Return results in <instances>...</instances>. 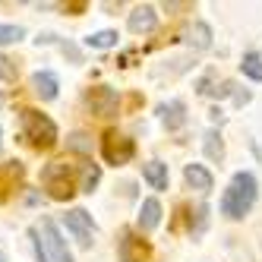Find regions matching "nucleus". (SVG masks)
<instances>
[{
  "label": "nucleus",
  "mask_w": 262,
  "mask_h": 262,
  "mask_svg": "<svg viewBox=\"0 0 262 262\" xmlns=\"http://www.w3.org/2000/svg\"><path fill=\"white\" fill-rule=\"evenodd\" d=\"M79 180H82V164L73 167L67 161H54V164H48L45 171H41V183H45L48 196L57 199V202H67V199L76 196Z\"/></svg>",
  "instance_id": "nucleus-1"
},
{
  "label": "nucleus",
  "mask_w": 262,
  "mask_h": 262,
  "mask_svg": "<svg viewBox=\"0 0 262 262\" xmlns=\"http://www.w3.org/2000/svg\"><path fill=\"white\" fill-rule=\"evenodd\" d=\"M253 202H256V177L250 171H237L231 186L221 196V212L237 221V218H243L253 209Z\"/></svg>",
  "instance_id": "nucleus-2"
},
{
  "label": "nucleus",
  "mask_w": 262,
  "mask_h": 262,
  "mask_svg": "<svg viewBox=\"0 0 262 262\" xmlns=\"http://www.w3.org/2000/svg\"><path fill=\"white\" fill-rule=\"evenodd\" d=\"M19 123H23L26 142L35 148V152H48V148L57 145V126H54V120L45 117L41 111L23 107V111H19Z\"/></svg>",
  "instance_id": "nucleus-3"
},
{
  "label": "nucleus",
  "mask_w": 262,
  "mask_h": 262,
  "mask_svg": "<svg viewBox=\"0 0 262 262\" xmlns=\"http://www.w3.org/2000/svg\"><path fill=\"white\" fill-rule=\"evenodd\" d=\"M32 240L45 250V256H48L51 262H73L67 243H63V237H60V231H57V224H54L51 218H41L38 224H35V228H32Z\"/></svg>",
  "instance_id": "nucleus-4"
},
{
  "label": "nucleus",
  "mask_w": 262,
  "mask_h": 262,
  "mask_svg": "<svg viewBox=\"0 0 262 262\" xmlns=\"http://www.w3.org/2000/svg\"><path fill=\"white\" fill-rule=\"evenodd\" d=\"M133 152H136V142L129 139V136H120V133H104V139H101V155H104V161L107 164H126L129 158H133Z\"/></svg>",
  "instance_id": "nucleus-5"
},
{
  "label": "nucleus",
  "mask_w": 262,
  "mask_h": 262,
  "mask_svg": "<svg viewBox=\"0 0 262 262\" xmlns=\"http://www.w3.org/2000/svg\"><path fill=\"white\" fill-rule=\"evenodd\" d=\"M117 256H120V262H148V256H152V247H148V240H142L139 234L123 231V234H120Z\"/></svg>",
  "instance_id": "nucleus-6"
},
{
  "label": "nucleus",
  "mask_w": 262,
  "mask_h": 262,
  "mask_svg": "<svg viewBox=\"0 0 262 262\" xmlns=\"http://www.w3.org/2000/svg\"><path fill=\"white\" fill-rule=\"evenodd\" d=\"M63 224H67V231L76 237L79 247H92V234H95V224H92V215L85 209H73L63 215Z\"/></svg>",
  "instance_id": "nucleus-7"
},
{
  "label": "nucleus",
  "mask_w": 262,
  "mask_h": 262,
  "mask_svg": "<svg viewBox=\"0 0 262 262\" xmlns=\"http://www.w3.org/2000/svg\"><path fill=\"white\" fill-rule=\"evenodd\" d=\"M85 101H89V107H92V114H95V117H114L117 114V92L107 89V85L89 89Z\"/></svg>",
  "instance_id": "nucleus-8"
},
{
  "label": "nucleus",
  "mask_w": 262,
  "mask_h": 262,
  "mask_svg": "<svg viewBox=\"0 0 262 262\" xmlns=\"http://www.w3.org/2000/svg\"><path fill=\"white\" fill-rule=\"evenodd\" d=\"M19 180H23V164H19V161L0 164V202L10 199V193L19 186Z\"/></svg>",
  "instance_id": "nucleus-9"
},
{
  "label": "nucleus",
  "mask_w": 262,
  "mask_h": 262,
  "mask_svg": "<svg viewBox=\"0 0 262 262\" xmlns=\"http://www.w3.org/2000/svg\"><path fill=\"white\" fill-rule=\"evenodd\" d=\"M129 32L133 35H148V32H155V26H158V16H155V10L152 7H136L133 13H129Z\"/></svg>",
  "instance_id": "nucleus-10"
},
{
  "label": "nucleus",
  "mask_w": 262,
  "mask_h": 262,
  "mask_svg": "<svg viewBox=\"0 0 262 262\" xmlns=\"http://www.w3.org/2000/svg\"><path fill=\"white\" fill-rule=\"evenodd\" d=\"M32 92L41 101L57 98V76H54V73H35V76H32Z\"/></svg>",
  "instance_id": "nucleus-11"
},
{
  "label": "nucleus",
  "mask_w": 262,
  "mask_h": 262,
  "mask_svg": "<svg viewBox=\"0 0 262 262\" xmlns=\"http://www.w3.org/2000/svg\"><path fill=\"white\" fill-rule=\"evenodd\" d=\"M183 177H186V183L193 186V190H199V193H209L212 190V174L205 171L202 164H186V171H183Z\"/></svg>",
  "instance_id": "nucleus-12"
},
{
  "label": "nucleus",
  "mask_w": 262,
  "mask_h": 262,
  "mask_svg": "<svg viewBox=\"0 0 262 262\" xmlns=\"http://www.w3.org/2000/svg\"><path fill=\"white\" fill-rule=\"evenodd\" d=\"M161 221V202L158 199H145L139 209V231H155Z\"/></svg>",
  "instance_id": "nucleus-13"
},
{
  "label": "nucleus",
  "mask_w": 262,
  "mask_h": 262,
  "mask_svg": "<svg viewBox=\"0 0 262 262\" xmlns=\"http://www.w3.org/2000/svg\"><path fill=\"white\" fill-rule=\"evenodd\" d=\"M183 101H171V104H161L158 107V114H161V120H164V126L167 129H180L183 123H186V114H183Z\"/></svg>",
  "instance_id": "nucleus-14"
},
{
  "label": "nucleus",
  "mask_w": 262,
  "mask_h": 262,
  "mask_svg": "<svg viewBox=\"0 0 262 262\" xmlns=\"http://www.w3.org/2000/svg\"><path fill=\"white\" fill-rule=\"evenodd\" d=\"M142 177L152 183V190H167V164L161 161H148L142 167Z\"/></svg>",
  "instance_id": "nucleus-15"
},
{
  "label": "nucleus",
  "mask_w": 262,
  "mask_h": 262,
  "mask_svg": "<svg viewBox=\"0 0 262 262\" xmlns=\"http://www.w3.org/2000/svg\"><path fill=\"white\" fill-rule=\"evenodd\" d=\"M243 73H247L250 79H256V82H262V54H256V51H250V54H243Z\"/></svg>",
  "instance_id": "nucleus-16"
},
{
  "label": "nucleus",
  "mask_w": 262,
  "mask_h": 262,
  "mask_svg": "<svg viewBox=\"0 0 262 262\" xmlns=\"http://www.w3.org/2000/svg\"><path fill=\"white\" fill-rule=\"evenodd\" d=\"M205 155H209L212 161H221L224 158V142H221V133H215V129L205 133Z\"/></svg>",
  "instance_id": "nucleus-17"
},
{
  "label": "nucleus",
  "mask_w": 262,
  "mask_h": 262,
  "mask_svg": "<svg viewBox=\"0 0 262 262\" xmlns=\"http://www.w3.org/2000/svg\"><path fill=\"white\" fill-rule=\"evenodd\" d=\"M190 45H196V48H209L212 45V29L209 26H205V23H196L193 26V32H190Z\"/></svg>",
  "instance_id": "nucleus-18"
},
{
  "label": "nucleus",
  "mask_w": 262,
  "mask_h": 262,
  "mask_svg": "<svg viewBox=\"0 0 262 262\" xmlns=\"http://www.w3.org/2000/svg\"><path fill=\"white\" fill-rule=\"evenodd\" d=\"M89 48H111V45H117V32H111V29H104V32H95V35H89Z\"/></svg>",
  "instance_id": "nucleus-19"
},
{
  "label": "nucleus",
  "mask_w": 262,
  "mask_h": 262,
  "mask_svg": "<svg viewBox=\"0 0 262 262\" xmlns=\"http://www.w3.org/2000/svg\"><path fill=\"white\" fill-rule=\"evenodd\" d=\"M23 35L26 32L19 26H0V45H13V41H19Z\"/></svg>",
  "instance_id": "nucleus-20"
},
{
  "label": "nucleus",
  "mask_w": 262,
  "mask_h": 262,
  "mask_svg": "<svg viewBox=\"0 0 262 262\" xmlns=\"http://www.w3.org/2000/svg\"><path fill=\"white\" fill-rule=\"evenodd\" d=\"M0 76H4L7 82H13V79H16V67H13V60L0 57Z\"/></svg>",
  "instance_id": "nucleus-21"
},
{
  "label": "nucleus",
  "mask_w": 262,
  "mask_h": 262,
  "mask_svg": "<svg viewBox=\"0 0 262 262\" xmlns=\"http://www.w3.org/2000/svg\"><path fill=\"white\" fill-rule=\"evenodd\" d=\"M67 10L70 13H79V10H85V4H67Z\"/></svg>",
  "instance_id": "nucleus-22"
},
{
  "label": "nucleus",
  "mask_w": 262,
  "mask_h": 262,
  "mask_svg": "<svg viewBox=\"0 0 262 262\" xmlns=\"http://www.w3.org/2000/svg\"><path fill=\"white\" fill-rule=\"evenodd\" d=\"M0 262H4V256H0Z\"/></svg>",
  "instance_id": "nucleus-23"
}]
</instances>
